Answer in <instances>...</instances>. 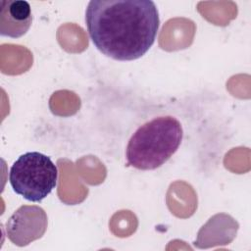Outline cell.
Segmentation results:
<instances>
[{"label": "cell", "instance_id": "obj_1", "mask_svg": "<svg viewBox=\"0 0 251 251\" xmlns=\"http://www.w3.org/2000/svg\"><path fill=\"white\" fill-rule=\"evenodd\" d=\"M85 22L95 47L118 61L143 56L160 25L157 6L151 0H91Z\"/></svg>", "mask_w": 251, "mask_h": 251}, {"label": "cell", "instance_id": "obj_2", "mask_svg": "<svg viewBox=\"0 0 251 251\" xmlns=\"http://www.w3.org/2000/svg\"><path fill=\"white\" fill-rule=\"evenodd\" d=\"M181 139L182 127L176 118H155L139 126L128 140L127 164L138 170L157 169L175 154Z\"/></svg>", "mask_w": 251, "mask_h": 251}, {"label": "cell", "instance_id": "obj_4", "mask_svg": "<svg viewBox=\"0 0 251 251\" xmlns=\"http://www.w3.org/2000/svg\"><path fill=\"white\" fill-rule=\"evenodd\" d=\"M6 233L17 246H25L40 238L47 228V215L38 206L24 205L7 221Z\"/></svg>", "mask_w": 251, "mask_h": 251}, {"label": "cell", "instance_id": "obj_5", "mask_svg": "<svg viewBox=\"0 0 251 251\" xmlns=\"http://www.w3.org/2000/svg\"><path fill=\"white\" fill-rule=\"evenodd\" d=\"M32 22L31 8L25 0L0 1V33L19 38L26 33Z\"/></svg>", "mask_w": 251, "mask_h": 251}, {"label": "cell", "instance_id": "obj_3", "mask_svg": "<svg viewBox=\"0 0 251 251\" xmlns=\"http://www.w3.org/2000/svg\"><path fill=\"white\" fill-rule=\"evenodd\" d=\"M58 169L39 152L21 155L12 165L9 181L13 190L30 202H40L56 187Z\"/></svg>", "mask_w": 251, "mask_h": 251}]
</instances>
